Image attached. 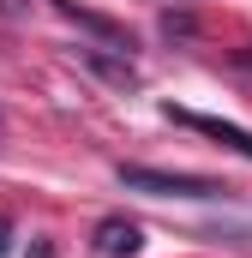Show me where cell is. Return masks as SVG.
<instances>
[{
    "label": "cell",
    "mask_w": 252,
    "mask_h": 258,
    "mask_svg": "<svg viewBox=\"0 0 252 258\" xmlns=\"http://www.w3.org/2000/svg\"><path fill=\"white\" fill-rule=\"evenodd\" d=\"M114 174L126 192H150V198H228L234 192L210 174H174V168H144V162H120Z\"/></svg>",
    "instance_id": "cell-1"
},
{
    "label": "cell",
    "mask_w": 252,
    "mask_h": 258,
    "mask_svg": "<svg viewBox=\"0 0 252 258\" xmlns=\"http://www.w3.org/2000/svg\"><path fill=\"white\" fill-rule=\"evenodd\" d=\"M162 36H192V12H162Z\"/></svg>",
    "instance_id": "cell-6"
},
{
    "label": "cell",
    "mask_w": 252,
    "mask_h": 258,
    "mask_svg": "<svg viewBox=\"0 0 252 258\" xmlns=\"http://www.w3.org/2000/svg\"><path fill=\"white\" fill-rule=\"evenodd\" d=\"M78 60L90 66V72H96V78H108V84H114V90H132V84H138V66L126 60V54H108V48H84V54H78Z\"/></svg>",
    "instance_id": "cell-4"
},
{
    "label": "cell",
    "mask_w": 252,
    "mask_h": 258,
    "mask_svg": "<svg viewBox=\"0 0 252 258\" xmlns=\"http://www.w3.org/2000/svg\"><path fill=\"white\" fill-rule=\"evenodd\" d=\"M12 246V216H0V252Z\"/></svg>",
    "instance_id": "cell-7"
},
{
    "label": "cell",
    "mask_w": 252,
    "mask_h": 258,
    "mask_svg": "<svg viewBox=\"0 0 252 258\" xmlns=\"http://www.w3.org/2000/svg\"><path fill=\"white\" fill-rule=\"evenodd\" d=\"M60 12L72 18V24H84L90 36H102L108 48H120V54L132 48V36H126V24H114V18H102V12H84V6H72V0H60Z\"/></svg>",
    "instance_id": "cell-5"
},
{
    "label": "cell",
    "mask_w": 252,
    "mask_h": 258,
    "mask_svg": "<svg viewBox=\"0 0 252 258\" xmlns=\"http://www.w3.org/2000/svg\"><path fill=\"white\" fill-rule=\"evenodd\" d=\"M162 114H168L174 126H192L198 138H210V144H222V150H234V156H246V162H252V132H246V126L216 120V114H192V108H174V102H168Z\"/></svg>",
    "instance_id": "cell-2"
},
{
    "label": "cell",
    "mask_w": 252,
    "mask_h": 258,
    "mask_svg": "<svg viewBox=\"0 0 252 258\" xmlns=\"http://www.w3.org/2000/svg\"><path fill=\"white\" fill-rule=\"evenodd\" d=\"M138 246H144V228L132 216H102L96 222V252L102 258H132Z\"/></svg>",
    "instance_id": "cell-3"
}]
</instances>
